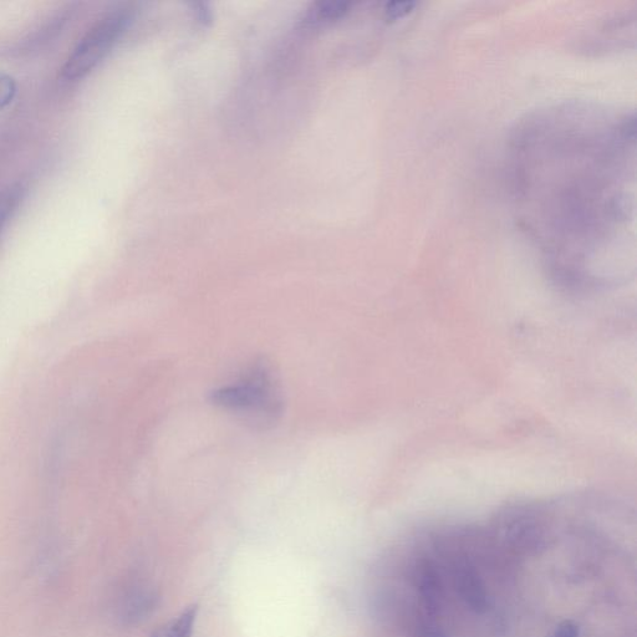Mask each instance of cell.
<instances>
[{
    "mask_svg": "<svg viewBox=\"0 0 637 637\" xmlns=\"http://www.w3.org/2000/svg\"><path fill=\"white\" fill-rule=\"evenodd\" d=\"M212 402L258 430H266L280 420L284 401L277 376L264 363H254L212 392Z\"/></svg>",
    "mask_w": 637,
    "mask_h": 637,
    "instance_id": "6da1fadb",
    "label": "cell"
},
{
    "mask_svg": "<svg viewBox=\"0 0 637 637\" xmlns=\"http://www.w3.org/2000/svg\"><path fill=\"white\" fill-rule=\"evenodd\" d=\"M132 18V10L122 7L98 20L66 60L61 69V78L65 81H78L91 73L130 27Z\"/></svg>",
    "mask_w": 637,
    "mask_h": 637,
    "instance_id": "7a4b0ae2",
    "label": "cell"
},
{
    "mask_svg": "<svg viewBox=\"0 0 637 637\" xmlns=\"http://www.w3.org/2000/svg\"><path fill=\"white\" fill-rule=\"evenodd\" d=\"M455 585L458 595L465 604L477 614H483L488 609V595L481 577L475 567L462 559L455 567Z\"/></svg>",
    "mask_w": 637,
    "mask_h": 637,
    "instance_id": "3957f363",
    "label": "cell"
},
{
    "mask_svg": "<svg viewBox=\"0 0 637 637\" xmlns=\"http://www.w3.org/2000/svg\"><path fill=\"white\" fill-rule=\"evenodd\" d=\"M417 586L424 600L427 616L435 619L442 608L443 590L440 577L430 563H421L417 570Z\"/></svg>",
    "mask_w": 637,
    "mask_h": 637,
    "instance_id": "277c9868",
    "label": "cell"
},
{
    "mask_svg": "<svg viewBox=\"0 0 637 637\" xmlns=\"http://www.w3.org/2000/svg\"><path fill=\"white\" fill-rule=\"evenodd\" d=\"M200 605L191 604L157 628L150 637H195Z\"/></svg>",
    "mask_w": 637,
    "mask_h": 637,
    "instance_id": "5b68a950",
    "label": "cell"
},
{
    "mask_svg": "<svg viewBox=\"0 0 637 637\" xmlns=\"http://www.w3.org/2000/svg\"><path fill=\"white\" fill-rule=\"evenodd\" d=\"M350 3L348 2H323L315 5L312 14H310L309 22H333L343 18L349 12Z\"/></svg>",
    "mask_w": 637,
    "mask_h": 637,
    "instance_id": "8992f818",
    "label": "cell"
},
{
    "mask_svg": "<svg viewBox=\"0 0 637 637\" xmlns=\"http://www.w3.org/2000/svg\"><path fill=\"white\" fill-rule=\"evenodd\" d=\"M24 195V187L15 185L0 192V232H2L5 223L12 216L15 208L22 202Z\"/></svg>",
    "mask_w": 637,
    "mask_h": 637,
    "instance_id": "52a82bcc",
    "label": "cell"
},
{
    "mask_svg": "<svg viewBox=\"0 0 637 637\" xmlns=\"http://www.w3.org/2000/svg\"><path fill=\"white\" fill-rule=\"evenodd\" d=\"M15 93H17V84L14 79L9 75L0 74V110L12 103Z\"/></svg>",
    "mask_w": 637,
    "mask_h": 637,
    "instance_id": "ba28073f",
    "label": "cell"
},
{
    "mask_svg": "<svg viewBox=\"0 0 637 637\" xmlns=\"http://www.w3.org/2000/svg\"><path fill=\"white\" fill-rule=\"evenodd\" d=\"M417 3L415 2H394L386 4L385 13L387 19L397 20L414 10Z\"/></svg>",
    "mask_w": 637,
    "mask_h": 637,
    "instance_id": "9c48e42d",
    "label": "cell"
},
{
    "mask_svg": "<svg viewBox=\"0 0 637 637\" xmlns=\"http://www.w3.org/2000/svg\"><path fill=\"white\" fill-rule=\"evenodd\" d=\"M426 620L420 629L421 637H447L443 630L436 624L435 619L426 615Z\"/></svg>",
    "mask_w": 637,
    "mask_h": 637,
    "instance_id": "30bf717a",
    "label": "cell"
},
{
    "mask_svg": "<svg viewBox=\"0 0 637 637\" xmlns=\"http://www.w3.org/2000/svg\"><path fill=\"white\" fill-rule=\"evenodd\" d=\"M552 637H579V628L578 625L573 623V621H563L554 631Z\"/></svg>",
    "mask_w": 637,
    "mask_h": 637,
    "instance_id": "8fae6325",
    "label": "cell"
}]
</instances>
